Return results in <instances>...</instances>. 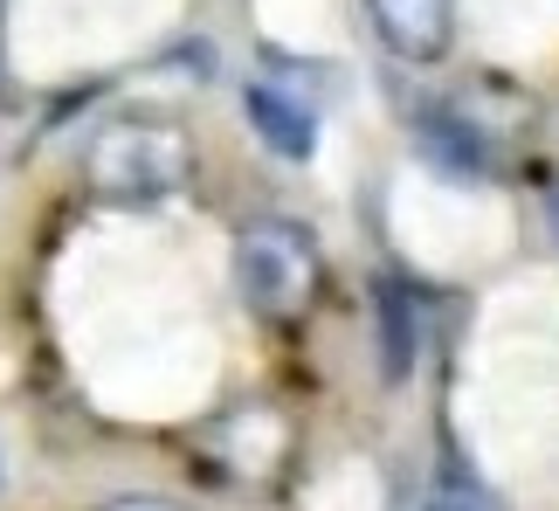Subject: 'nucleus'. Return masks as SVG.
<instances>
[{
	"label": "nucleus",
	"instance_id": "nucleus-2",
	"mask_svg": "<svg viewBox=\"0 0 559 511\" xmlns=\"http://www.w3.org/2000/svg\"><path fill=\"white\" fill-rule=\"evenodd\" d=\"M318 284H325V263H318V242L297 222H249L235 236V290L255 318H305L318 305Z\"/></svg>",
	"mask_w": 559,
	"mask_h": 511
},
{
	"label": "nucleus",
	"instance_id": "nucleus-4",
	"mask_svg": "<svg viewBox=\"0 0 559 511\" xmlns=\"http://www.w3.org/2000/svg\"><path fill=\"white\" fill-rule=\"evenodd\" d=\"M242 111H249L255 139H263L276 159H297V166H305L318 153V111H311L305 97L276 91V83H249V91H242Z\"/></svg>",
	"mask_w": 559,
	"mask_h": 511
},
{
	"label": "nucleus",
	"instance_id": "nucleus-1",
	"mask_svg": "<svg viewBox=\"0 0 559 511\" xmlns=\"http://www.w3.org/2000/svg\"><path fill=\"white\" fill-rule=\"evenodd\" d=\"M187 174H193V139L166 118H111L83 145V187L97 201H118V207H145V201L180 194Z\"/></svg>",
	"mask_w": 559,
	"mask_h": 511
},
{
	"label": "nucleus",
	"instance_id": "nucleus-6",
	"mask_svg": "<svg viewBox=\"0 0 559 511\" xmlns=\"http://www.w3.org/2000/svg\"><path fill=\"white\" fill-rule=\"evenodd\" d=\"M415 359H421V311H415V297H407L401 284H380V367L386 380H401L415 373Z\"/></svg>",
	"mask_w": 559,
	"mask_h": 511
},
{
	"label": "nucleus",
	"instance_id": "nucleus-8",
	"mask_svg": "<svg viewBox=\"0 0 559 511\" xmlns=\"http://www.w3.org/2000/svg\"><path fill=\"white\" fill-rule=\"evenodd\" d=\"M104 511H180V504H166V498H111Z\"/></svg>",
	"mask_w": 559,
	"mask_h": 511
},
{
	"label": "nucleus",
	"instance_id": "nucleus-7",
	"mask_svg": "<svg viewBox=\"0 0 559 511\" xmlns=\"http://www.w3.org/2000/svg\"><path fill=\"white\" fill-rule=\"evenodd\" d=\"M421 511H490V504L477 498V484H456V477H442L436 491L421 498Z\"/></svg>",
	"mask_w": 559,
	"mask_h": 511
},
{
	"label": "nucleus",
	"instance_id": "nucleus-5",
	"mask_svg": "<svg viewBox=\"0 0 559 511\" xmlns=\"http://www.w3.org/2000/svg\"><path fill=\"white\" fill-rule=\"evenodd\" d=\"M415 139L428 145V159H436L442 174H456V180H484L490 174V139L456 111V104H428V111H415Z\"/></svg>",
	"mask_w": 559,
	"mask_h": 511
},
{
	"label": "nucleus",
	"instance_id": "nucleus-3",
	"mask_svg": "<svg viewBox=\"0 0 559 511\" xmlns=\"http://www.w3.org/2000/svg\"><path fill=\"white\" fill-rule=\"evenodd\" d=\"M367 14L401 62H442L456 41V0H367Z\"/></svg>",
	"mask_w": 559,
	"mask_h": 511
}]
</instances>
